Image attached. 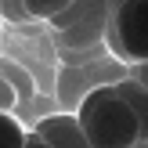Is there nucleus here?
<instances>
[{"instance_id":"nucleus-1","label":"nucleus","mask_w":148,"mask_h":148,"mask_svg":"<svg viewBox=\"0 0 148 148\" xmlns=\"http://www.w3.org/2000/svg\"><path fill=\"white\" fill-rule=\"evenodd\" d=\"M76 123L94 148H134L137 119L116 87H94L76 108Z\"/></svg>"},{"instance_id":"nucleus-2","label":"nucleus","mask_w":148,"mask_h":148,"mask_svg":"<svg viewBox=\"0 0 148 148\" xmlns=\"http://www.w3.org/2000/svg\"><path fill=\"white\" fill-rule=\"evenodd\" d=\"M108 43L119 58L134 65H148V0H127L112 7Z\"/></svg>"},{"instance_id":"nucleus-3","label":"nucleus","mask_w":148,"mask_h":148,"mask_svg":"<svg viewBox=\"0 0 148 148\" xmlns=\"http://www.w3.org/2000/svg\"><path fill=\"white\" fill-rule=\"evenodd\" d=\"M33 134L40 137L47 148H94L90 141H87V134L79 130L76 116H69V112H58V116L40 119Z\"/></svg>"},{"instance_id":"nucleus-4","label":"nucleus","mask_w":148,"mask_h":148,"mask_svg":"<svg viewBox=\"0 0 148 148\" xmlns=\"http://www.w3.org/2000/svg\"><path fill=\"white\" fill-rule=\"evenodd\" d=\"M116 90H119V98L130 105V112H134L137 119V137L141 141H148V90L137 79H119V83H112Z\"/></svg>"},{"instance_id":"nucleus-5","label":"nucleus","mask_w":148,"mask_h":148,"mask_svg":"<svg viewBox=\"0 0 148 148\" xmlns=\"http://www.w3.org/2000/svg\"><path fill=\"white\" fill-rule=\"evenodd\" d=\"M69 7V0H25V11L33 22H58Z\"/></svg>"},{"instance_id":"nucleus-6","label":"nucleus","mask_w":148,"mask_h":148,"mask_svg":"<svg viewBox=\"0 0 148 148\" xmlns=\"http://www.w3.org/2000/svg\"><path fill=\"white\" fill-rule=\"evenodd\" d=\"M25 127H22L14 116L0 112V148H25Z\"/></svg>"},{"instance_id":"nucleus-7","label":"nucleus","mask_w":148,"mask_h":148,"mask_svg":"<svg viewBox=\"0 0 148 148\" xmlns=\"http://www.w3.org/2000/svg\"><path fill=\"white\" fill-rule=\"evenodd\" d=\"M14 105H18V90H14L11 79L0 76V112H4V116H14Z\"/></svg>"},{"instance_id":"nucleus-8","label":"nucleus","mask_w":148,"mask_h":148,"mask_svg":"<svg viewBox=\"0 0 148 148\" xmlns=\"http://www.w3.org/2000/svg\"><path fill=\"white\" fill-rule=\"evenodd\" d=\"M0 11H4V18H11V22H33L29 11H25V4H0Z\"/></svg>"},{"instance_id":"nucleus-9","label":"nucleus","mask_w":148,"mask_h":148,"mask_svg":"<svg viewBox=\"0 0 148 148\" xmlns=\"http://www.w3.org/2000/svg\"><path fill=\"white\" fill-rule=\"evenodd\" d=\"M130 79H137V83L148 90V65H134V76H130Z\"/></svg>"},{"instance_id":"nucleus-10","label":"nucleus","mask_w":148,"mask_h":148,"mask_svg":"<svg viewBox=\"0 0 148 148\" xmlns=\"http://www.w3.org/2000/svg\"><path fill=\"white\" fill-rule=\"evenodd\" d=\"M25 148H47V145H43L36 134H29V137H25Z\"/></svg>"},{"instance_id":"nucleus-11","label":"nucleus","mask_w":148,"mask_h":148,"mask_svg":"<svg viewBox=\"0 0 148 148\" xmlns=\"http://www.w3.org/2000/svg\"><path fill=\"white\" fill-rule=\"evenodd\" d=\"M134 148H148V141H137V145H134Z\"/></svg>"}]
</instances>
